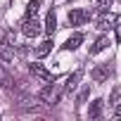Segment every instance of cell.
Wrapping results in <instances>:
<instances>
[{"mask_svg":"<svg viewBox=\"0 0 121 121\" xmlns=\"http://www.w3.org/2000/svg\"><path fill=\"white\" fill-rule=\"evenodd\" d=\"M102 104H104V100H95V102H90V107H88V116H90V119H97V116L102 114Z\"/></svg>","mask_w":121,"mask_h":121,"instance_id":"obj_11","label":"cell"},{"mask_svg":"<svg viewBox=\"0 0 121 121\" xmlns=\"http://www.w3.org/2000/svg\"><path fill=\"white\" fill-rule=\"evenodd\" d=\"M12 86V76L5 71V67H0V88H10Z\"/></svg>","mask_w":121,"mask_h":121,"instance_id":"obj_13","label":"cell"},{"mask_svg":"<svg viewBox=\"0 0 121 121\" xmlns=\"http://www.w3.org/2000/svg\"><path fill=\"white\" fill-rule=\"evenodd\" d=\"M52 45H55V43H52V38H48V40H43V43L33 50V55H36V57H45V55H50Z\"/></svg>","mask_w":121,"mask_h":121,"instance_id":"obj_8","label":"cell"},{"mask_svg":"<svg viewBox=\"0 0 121 121\" xmlns=\"http://www.w3.org/2000/svg\"><path fill=\"white\" fill-rule=\"evenodd\" d=\"M88 93H90L88 88H86V90H81V95H78V104H81V102H86V97H88Z\"/></svg>","mask_w":121,"mask_h":121,"instance_id":"obj_16","label":"cell"},{"mask_svg":"<svg viewBox=\"0 0 121 121\" xmlns=\"http://www.w3.org/2000/svg\"><path fill=\"white\" fill-rule=\"evenodd\" d=\"M116 40H119V43H121V22H119V24H116Z\"/></svg>","mask_w":121,"mask_h":121,"instance_id":"obj_18","label":"cell"},{"mask_svg":"<svg viewBox=\"0 0 121 121\" xmlns=\"http://www.w3.org/2000/svg\"><path fill=\"white\" fill-rule=\"evenodd\" d=\"M81 76H83L81 71H74V74H71V76L67 78V83H64V93H71V90L76 88V83L81 81Z\"/></svg>","mask_w":121,"mask_h":121,"instance_id":"obj_10","label":"cell"},{"mask_svg":"<svg viewBox=\"0 0 121 121\" xmlns=\"http://www.w3.org/2000/svg\"><path fill=\"white\" fill-rule=\"evenodd\" d=\"M114 114H116V116H121V102H119V104L114 107Z\"/></svg>","mask_w":121,"mask_h":121,"instance_id":"obj_19","label":"cell"},{"mask_svg":"<svg viewBox=\"0 0 121 121\" xmlns=\"http://www.w3.org/2000/svg\"><path fill=\"white\" fill-rule=\"evenodd\" d=\"M40 31H43V26H40V22L36 19V14H33V17L26 14V19L22 22V33H24L26 38H36Z\"/></svg>","mask_w":121,"mask_h":121,"instance_id":"obj_2","label":"cell"},{"mask_svg":"<svg viewBox=\"0 0 121 121\" xmlns=\"http://www.w3.org/2000/svg\"><path fill=\"white\" fill-rule=\"evenodd\" d=\"M90 76H93V81H95V83H102V81H107V78L112 76V67H109V62H104V64H97V67L90 71Z\"/></svg>","mask_w":121,"mask_h":121,"instance_id":"obj_5","label":"cell"},{"mask_svg":"<svg viewBox=\"0 0 121 121\" xmlns=\"http://www.w3.org/2000/svg\"><path fill=\"white\" fill-rule=\"evenodd\" d=\"M119 95H121V88H114V93H112V100H109V102H114Z\"/></svg>","mask_w":121,"mask_h":121,"instance_id":"obj_17","label":"cell"},{"mask_svg":"<svg viewBox=\"0 0 121 121\" xmlns=\"http://www.w3.org/2000/svg\"><path fill=\"white\" fill-rule=\"evenodd\" d=\"M62 93H64V88H57L55 81H52V83H48V86L40 90V100H43L45 104H57L59 97H62Z\"/></svg>","mask_w":121,"mask_h":121,"instance_id":"obj_1","label":"cell"},{"mask_svg":"<svg viewBox=\"0 0 121 121\" xmlns=\"http://www.w3.org/2000/svg\"><path fill=\"white\" fill-rule=\"evenodd\" d=\"M38 7H40V0H29V5H26V14L33 17V14L38 12Z\"/></svg>","mask_w":121,"mask_h":121,"instance_id":"obj_14","label":"cell"},{"mask_svg":"<svg viewBox=\"0 0 121 121\" xmlns=\"http://www.w3.org/2000/svg\"><path fill=\"white\" fill-rule=\"evenodd\" d=\"M88 19H90V12L83 10V7H76V10L69 12V24H71V26H81V24H86Z\"/></svg>","mask_w":121,"mask_h":121,"instance_id":"obj_4","label":"cell"},{"mask_svg":"<svg viewBox=\"0 0 121 121\" xmlns=\"http://www.w3.org/2000/svg\"><path fill=\"white\" fill-rule=\"evenodd\" d=\"M43 31H45L48 36H52V33L57 31V17H55V12H48V17H45V26H43Z\"/></svg>","mask_w":121,"mask_h":121,"instance_id":"obj_7","label":"cell"},{"mask_svg":"<svg viewBox=\"0 0 121 121\" xmlns=\"http://www.w3.org/2000/svg\"><path fill=\"white\" fill-rule=\"evenodd\" d=\"M114 22H116V17H114V14H107V12H104V17L100 19V24H97V29H102V31H107V29H112V26H114Z\"/></svg>","mask_w":121,"mask_h":121,"instance_id":"obj_12","label":"cell"},{"mask_svg":"<svg viewBox=\"0 0 121 121\" xmlns=\"http://www.w3.org/2000/svg\"><path fill=\"white\" fill-rule=\"evenodd\" d=\"M81 43H83V33H71V36H69V38L64 40V45H62V48L71 52V50H76V48H78Z\"/></svg>","mask_w":121,"mask_h":121,"instance_id":"obj_6","label":"cell"},{"mask_svg":"<svg viewBox=\"0 0 121 121\" xmlns=\"http://www.w3.org/2000/svg\"><path fill=\"white\" fill-rule=\"evenodd\" d=\"M29 71H31V76H36L40 83H52V81H55V76H52L43 64H29Z\"/></svg>","mask_w":121,"mask_h":121,"instance_id":"obj_3","label":"cell"},{"mask_svg":"<svg viewBox=\"0 0 121 121\" xmlns=\"http://www.w3.org/2000/svg\"><path fill=\"white\" fill-rule=\"evenodd\" d=\"M107 45H109V38H107V36H100V38H97V40L90 45V55H97V52H102Z\"/></svg>","mask_w":121,"mask_h":121,"instance_id":"obj_9","label":"cell"},{"mask_svg":"<svg viewBox=\"0 0 121 121\" xmlns=\"http://www.w3.org/2000/svg\"><path fill=\"white\" fill-rule=\"evenodd\" d=\"M114 5V0H97V12H109V7Z\"/></svg>","mask_w":121,"mask_h":121,"instance_id":"obj_15","label":"cell"}]
</instances>
